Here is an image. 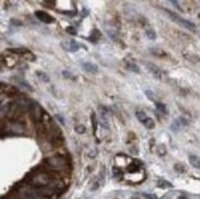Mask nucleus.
Instances as JSON below:
<instances>
[{
  "label": "nucleus",
  "instance_id": "f257e3e1",
  "mask_svg": "<svg viewBox=\"0 0 200 199\" xmlns=\"http://www.w3.org/2000/svg\"><path fill=\"white\" fill-rule=\"evenodd\" d=\"M25 110H26L25 102H23V101H16V102L10 103L6 114L9 116V118L16 119V118H19V117L23 113V111H25Z\"/></svg>",
  "mask_w": 200,
  "mask_h": 199
},
{
  "label": "nucleus",
  "instance_id": "f03ea898",
  "mask_svg": "<svg viewBox=\"0 0 200 199\" xmlns=\"http://www.w3.org/2000/svg\"><path fill=\"white\" fill-rule=\"evenodd\" d=\"M51 181H52V178H51V176L48 173L39 172V173H36L32 177L31 183L36 187V188H45L47 186H49Z\"/></svg>",
  "mask_w": 200,
  "mask_h": 199
},
{
  "label": "nucleus",
  "instance_id": "7ed1b4c3",
  "mask_svg": "<svg viewBox=\"0 0 200 199\" xmlns=\"http://www.w3.org/2000/svg\"><path fill=\"white\" fill-rule=\"evenodd\" d=\"M166 13H167V15L170 16V19L173 20L174 22H177L179 26H182V27H184V28H187V30H189V31H195V30H196V28H195V25H194L193 22L188 21V20H185V19H183V17H181L179 15H177L175 13H172V11H170V10H166Z\"/></svg>",
  "mask_w": 200,
  "mask_h": 199
},
{
  "label": "nucleus",
  "instance_id": "20e7f679",
  "mask_svg": "<svg viewBox=\"0 0 200 199\" xmlns=\"http://www.w3.org/2000/svg\"><path fill=\"white\" fill-rule=\"evenodd\" d=\"M28 110H30V113H31V117L33 118L34 122H41L42 121V116H43V110L42 107L37 102H32L30 106H28Z\"/></svg>",
  "mask_w": 200,
  "mask_h": 199
},
{
  "label": "nucleus",
  "instance_id": "39448f33",
  "mask_svg": "<svg viewBox=\"0 0 200 199\" xmlns=\"http://www.w3.org/2000/svg\"><path fill=\"white\" fill-rule=\"evenodd\" d=\"M45 163L54 170H60L65 166V160L62 156H52L45 160Z\"/></svg>",
  "mask_w": 200,
  "mask_h": 199
},
{
  "label": "nucleus",
  "instance_id": "423d86ee",
  "mask_svg": "<svg viewBox=\"0 0 200 199\" xmlns=\"http://www.w3.org/2000/svg\"><path fill=\"white\" fill-rule=\"evenodd\" d=\"M63 48L68 52H77L79 48H80V44L75 41V40H69V41H65L62 43Z\"/></svg>",
  "mask_w": 200,
  "mask_h": 199
},
{
  "label": "nucleus",
  "instance_id": "0eeeda50",
  "mask_svg": "<svg viewBox=\"0 0 200 199\" xmlns=\"http://www.w3.org/2000/svg\"><path fill=\"white\" fill-rule=\"evenodd\" d=\"M146 68H147V70L149 72L154 75L155 78H157V79H162V76H163V72L162 70L157 66V65H155V64H152V63H146Z\"/></svg>",
  "mask_w": 200,
  "mask_h": 199
},
{
  "label": "nucleus",
  "instance_id": "6e6552de",
  "mask_svg": "<svg viewBox=\"0 0 200 199\" xmlns=\"http://www.w3.org/2000/svg\"><path fill=\"white\" fill-rule=\"evenodd\" d=\"M34 15H36V17H37L38 20H41V21L44 22V23H52V22H54V19H53L49 14L44 13V11L38 10V11H36V13H34Z\"/></svg>",
  "mask_w": 200,
  "mask_h": 199
},
{
  "label": "nucleus",
  "instance_id": "1a4fd4ad",
  "mask_svg": "<svg viewBox=\"0 0 200 199\" xmlns=\"http://www.w3.org/2000/svg\"><path fill=\"white\" fill-rule=\"evenodd\" d=\"M82 69H84L85 72L90 73V74H95V73L98 72V66L96 64H93V63H90V62L82 63Z\"/></svg>",
  "mask_w": 200,
  "mask_h": 199
},
{
  "label": "nucleus",
  "instance_id": "9d476101",
  "mask_svg": "<svg viewBox=\"0 0 200 199\" xmlns=\"http://www.w3.org/2000/svg\"><path fill=\"white\" fill-rule=\"evenodd\" d=\"M98 110H100V114H101L103 125H106V128H108V124H109V121H108V110L106 108V107H103V106H100Z\"/></svg>",
  "mask_w": 200,
  "mask_h": 199
},
{
  "label": "nucleus",
  "instance_id": "9b49d317",
  "mask_svg": "<svg viewBox=\"0 0 200 199\" xmlns=\"http://www.w3.org/2000/svg\"><path fill=\"white\" fill-rule=\"evenodd\" d=\"M10 103L7 102V97L5 93H0V111H5L7 113Z\"/></svg>",
  "mask_w": 200,
  "mask_h": 199
},
{
  "label": "nucleus",
  "instance_id": "f8f14e48",
  "mask_svg": "<svg viewBox=\"0 0 200 199\" xmlns=\"http://www.w3.org/2000/svg\"><path fill=\"white\" fill-rule=\"evenodd\" d=\"M0 90H3V91L6 92V93H13V92H16V91H17L16 87H14L13 85L1 83V81H0Z\"/></svg>",
  "mask_w": 200,
  "mask_h": 199
},
{
  "label": "nucleus",
  "instance_id": "ddd939ff",
  "mask_svg": "<svg viewBox=\"0 0 200 199\" xmlns=\"http://www.w3.org/2000/svg\"><path fill=\"white\" fill-rule=\"evenodd\" d=\"M189 162L190 165L195 168H200V157L196 155H189Z\"/></svg>",
  "mask_w": 200,
  "mask_h": 199
},
{
  "label": "nucleus",
  "instance_id": "4468645a",
  "mask_svg": "<svg viewBox=\"0 0 200 199\" xmlns=\"http://www.w3.org/2000/svg\"><path fill=\"white\" fill-rule=\"evenodd\" d=\"M125 68L128 70H130V72H133V73H140V68L134 62H126L125 63Z\"/></svg>",
  "mask_w": 200,
  "mask_h": 199
},
{
  "label": "nucleus",
  "instance_id": "2eb2a0df",
  "mask_svg": "<svg viewBox=\"0 0 200 199\" xmlns=\"http://www.w3.org/2000/svg\"><path fill=\"white\" fill-rule=\"evenodd\" d=\"M102 182H103V178L102 177H97L95 181H93V183H92V186H91V191H96V189H98L100 187H101V184H102Z\"/></svg>",
  "mask_w": 200,
  "mask_h": 199
},
{
  "label": "nucleus",
  "instance_id": "dca6fc26",
  "mask_svg": "<svg viewBox=\"0 0 200 199\" xmlns=\"http://www.w3.org/2000/svg\"><path fill=\"white\" fill-rule=\"evenodd\" d=\"M136 118L141 122V123H144L149 117H147V114L145 113V112H143V111H136Z\"/></svg>",
  "mask_w": 200,
  "mask_h": 199
},
{
  "label": "nucleus",
  "instance_id": "f3484780",
  "mask_svg": "<svg viewBox=\"0 0 200 199\" xmlns=\"http://www.w3.org/2000/svg\"><path fill=\"white\" fill-rule=\"evenodd\" d=\"M143 124L147 128V129H154V128H155V122H154V119H152V118H150V117H149V118H147Z\"/></svg>",
  "mask_w": 200,
  "mask_h": 199
},
{
  "label": "nucleus",
  "instance_id": "a211bd4d",
  "mask_svg": "<svg viewBox=\"0 0 200 199\" xmlns=\"http://www.w3.org/2000/svg\"><path fill=\"white\" fill-rule=\"evenodd\" d=\"M9 52H13V53H16V54H26V53H28V51L26 48H10Z\"/></svg>",
  "mask_w": 200,
  "mask_h": 199
},
{
  "label": "nucleus",
  "instance_id": "6ab92c4d",
  "mask_svg": "<svg viewBox=\"0 0 200 199\" xmlns=\"http://www.w3.org/2000/svg\"><path fill=\"white\" fill-rule=\"evenodd\" d=\"M157 186L161 187V188H171V187H172V184H171L170 182H167V181H162V180H160V181L157 182Z\"/></svg>",
  "mask_w": 200,
  "mask_h": 199
},
{
  "label": "nucleus",
  "instance_id": "aec40b11",
  "mask_svg": "<svg viewBox=\"0 0 200 199\" xmlns=\"http://www.w3.org/2000/svg\"><path fill=\"white\" fill-rule=\"evenodd\" d=\"M13 132H15V133H22V132H23V127H22V124H20V123H15L14 127H13Z\"/></svg>",
  "mask_w": 200,
  "mask_h": 199
},
{
  "label": "nucleus",
  "instance_id": "412c9836",
  "mask_svg": "<svg viewBox=\"0 0 200 199\" xmlns=\"http://www.w3.org/2000/svg\"><path fill=\"white\" fill-rule=\"evenodd\" d=\"M75 130H76L79 134H84V133L86 132V128H85V125H82V124H77V125L75 127Z\"/></svg>",
  "mask_w": 200,
  "mask_h": 199
},
{
  "label": "nucleus",
  "instance_id": "4be33fe9",
  "mask_svg": "<svg viewBox=\"0 0 200 199\" xmlns=\"http://www.w3.org/2000/svg\"><path fill=\"white\" fill-rule=\"evenodd\" d=\"M156 108H157V111H160V112H162V113H166V112H167L166 106H164L163 103H160V102L156 103Z\"/></svg>",
  "mask_w": 200,
  "mask_h": 199
},
{
  "label": "nucleus",
  "instance_id": "5701e85b",
  "mask_svg": "<svg viewBox=\"0 0 200 199\" xmlns=\"http://www.w3.org/2000/svg\"><path fill=\"white\" fill-rule=\"evenodd\" d=\"M36 74L38 75V78H39L41 80H43V81H49V78L47 76V74H45V73H43V72H37Z\"/></svg>",
  "mask_w": 200,
  "mask_h": 199
},
{
  "label": "nucleus",
  "instance_id": "b1692460",
  "mask_svg": "<svg viewBox=\"0 0 200 199\" xmlns=\"http://www.w3.org/2000/svg\"><path fill=\"white\" fill-rule=\"evenodd\" d=\"M151 51V53H154V54H158V57H163L164 55V52L163 51H161V49H156V48H151L150 49Z\"/></svg>",
  "mask_w": 200,
  "mask_h": 199
},
{
  "label": "nucleus",
  "instance_id": "393cba45",
  "mask_svg": "<svg viewBox=\"0 0 200 199\" xmlns=\"http://www.w3.org/2000/svg\"><path fill=\"white\" fill-rule=\"evenodd\" d=\"M146 34H147V37H149L150 40H155V38H156V33H155V31H152V30H147V31H146Z\"/></svg>",
  "mask_w": 200,
  "mask_h": 199
},
{
  "label": "nucleus",
  "instance_id": "a878e982",
  "mask_svg": "<svg viewBox=\"0 0 200 199\" xmlns=\"http://www.w3.org/2000/svg\"><path fill=\"white\" fill-rule=\"evenodd\" d=\"M158 154H160L161 156H163L164 154H166V148H164L163 145H160V146H158Z\"/></svg>",
  "mask_w": 200,
  "mask_h": 199
},
{
  "label": "nucleus",
  "instance_id": "bb28decb",
  "mask_svg": "<svg viewBox=\"0 0 200 199\" xmlns=\"http://www.w3.org/2000/svg\"><path fill=\"white\" fill-rule=\"evenodd\" d=\"M154 95H155V93L152 92V91H150V90L146 91V96H147L150 100H155V96H154Z\"/></svg>",
  "mask_w": 200,
  "mask_h": 199
},
{
  "label": "nucleus",
  "instance_id": "cd10ccee",
  "mask_svg": "<svg viewBox=\"0 0 200 199\" xmlns=\"http://www.w3.org/2000/svg\"><path fill=\"white\" fill-rule=\"evenodd\" d=\"M63 75L64 76H66V78H69V79H75V78H71V76H70V75H71V74H70V73H68V72H63Z\"/></svg>",
  "mask_w": 200,
  "mask_h": 199
},
{
  "label": "nucleus",
  "instance_id": "c85d7f7f",
  "mask_svg": "<svg viewBox=\"0 0 200 199\" xmlns=\"http://www.w3.org/2000/svg\"><path fill=\"white\" fill-rule=\"evenodd\" d=\"M144 197L147 198V199H156V197L152 195V194H144Z\"/></svg>",
  "mask_w": 200,
  "mask_h": 199
},
{
  "label": "nucleus",
  "instance_id": "c756f323",
  "mask_svg": "<svg viewBox=\"0 0 200 199\" xmlns=\"http://www.w3.org/2000/svg\"><path fill=\"white\" fill-rule=\"evenodd\" d=\"M68 31H69V32H73V33H76V31H75V30H71V28H68Z\"/></svg>",
  "mask_w": 200,
  "mask_h": 199
},
{
  "label": "nucleus",
  "instance_id": "7c9ffc66",
  "mask_svg": "<svg viewBox=\"0 0 200 199\" xmlns=\"http://www.w3.org/2000/svg\"><path fill=\"white\" fill-rule=\"evenodd\" d=\"M178 199H187L185 197H181V198H178Z\"/></svg>",
  "mask_w": 200,
  "mask_h": 199
},
{
  "label": "nucleus",
  "instance_id": "2f4dec72",
  "mask_svg": "<svg viewBox=\"0 0 200 199\" xmlns=\"http://www.w3.org/2000/svg\"><path fill=\"white\" fill-rule=\"evenodd\" d=\"M132 199H138V198H132Z\"/></svg>",
  "mask_w": 200,
  "mask_h": 199
}]
</instances>
